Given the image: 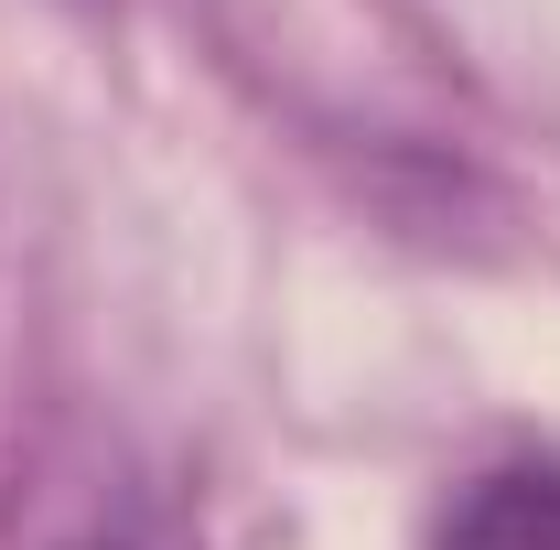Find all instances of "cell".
I'll use <instances>...</instances> for the list:
<instances>
[{"label":"cell","mask_w":560,"mask_h":550,"mask_svg":"<svg viewBox=\"0 0 560 550\" xmlns=\"http://www.w3.org/2000/svg\"><path fill=\"white\" fill-rule=\"evenodd\" d=\"M55 550H173V529H162V518H140V507H119V518H86V529L55 540Z\"/></svg>","instance_id":"2"},{"label":"cell","mask_w":560,"mask_h":550,"mask_svg":"<svg viewBox=\"0 0 560 550\" xmlns=\"http://www.w3.org/2000/svg\"><path fill=\"white\" fill-rule=\"evenodd\" d=\"M431 550H560V465H495V475H475L442 507Z\"/></svg>","instance_id":"1"}]
</instances>
